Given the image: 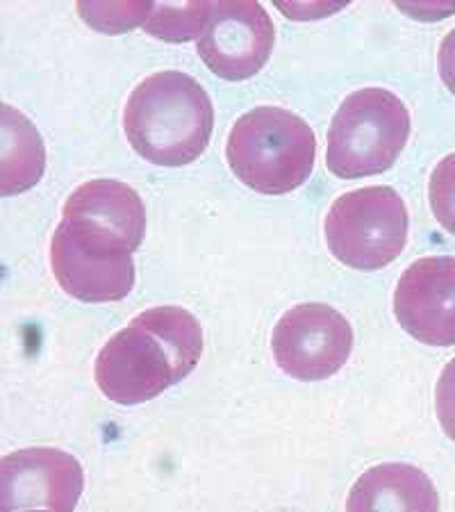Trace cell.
<instances>
[{"mask_svg":"<svg viewBox=\"0 0 455 512\" xmlns=\"http://www.w3.org/2000/svg\"><path fill=\"white\" fill-rule=\"evenodd\" d=\"M203 355V330L185 308L160 305L112 335L94 365L96 385L112 403L139 406L192 374Z\"/></svg>","mask_w":455,"mask_h":512,"instance_id":"cell-1","label":"cell"},{"mask_svg":"<svg viewBox=\"0 0 455 512\" xmlns=\"http://www.w3.org/2000/svg\"><path fill=\"white\" fill-rule=\"evenodd\" d=\"M212 128L208 92L180 71H160L139 82L123 110L130 146L157 167H185L201 158Z\"/></svg>","mask_w":455,"mask_h":512,"instance_id":"cell-2","label":"cell"},{"mask_svg":"<svg viewBox=\"0 0 455 512\" xmlns=\"http://www.w3.org/2000/svg\"><path fill=\"white\" fill-rule=\"evenodd\" d=\"M317 155L312 128L283 107H255L230 130L226 158L235 176L255 192L280 196L310 178Z\"/></svg>","mask_w":455,"mask_h":512,"instance_id":"cell-3","label":"cell"},{"mask_svg":"<svg viewBox=\"0 0 455 512\" xmlns=\"http://www.w3.org/2000/svg\"><path fill=\"white\" fill-rule=\"evenodd\" d=\"M410 137V112L396 94L380 87L353 92L328 128L326 164L337 178L376 176L394 167Z\"/></svg>","mask_w":455,"mask_h":512,"instance_id":"cell-4","label":"cell"},{"mask_svg":"<svg viewBox=\"0 0 455 512\" xmlns=\"http://www.w3.org/2000/svg\"><path fill=\"white\" fill-rule=\"evenodd\" d=\"M408 210L392 187L342 194L326 214V244L351 269L376 271L399 258L408 242Z\"/></svg>","mask_w":455,"mask_h":512,"instance_id":"cell-5","label":"cell"},{"mask_svg":"<svg viewBox=\"0 0 455 512\" xmlns=\"http://www.w3.org/2000/svg\"><path fill=\"white\" fill-rule=\"evenodd\" d=\"M57 285L85 303H112L135 285L132 249L121 237L82 221L64 219L51 242Z\"/></svg>","mask_w":455,"mask_h":512,"instance_id":"cell-6","label":"cell"},{"mask_svg":"<svg viewBox=\"0 0 455 512\" xmlns=\"http://www.w3.org/2000/svg\"><path fill=\"white\" fill-rule=\"evenodd\" d=\"M276 365L296 381L314 383L335 376L353 349L351 324L326 303H303L285 312L273 328Z\"/></svg>","mask_w":455,"mask_h":512,"instance_id":"cell-7","label":"cell"},{"mask_svg":"<svg viewBox=\"0 0 455 512\" xmlns=\"http://www.w3.org/2000/svg\"><path fill=\"white\" fill-rule=\"evenodd\" d=\"M82 487H85V476L80 462L60 449H21L0 462L3 512H73Z\"/></svg>","mask_w":455,"mask_h":512,"instance_id":"cell-8","label":"cell"},{"mask_svg":"<svg viewBox=\"0 0 455 512\" xmlns=\"http://www.w3.org/2000/svg\"><path fill=\"white\" fill-rule=\"evenodd\" d=\"M276 30L267 10L251 0L212 3V14L198 39V55L223 80H246L267 64Z\"/></svg>","mask_w":455,"mask_h":512,"instance_id":"cell-9","label":"cell"},{"mask_svg":"<svg viewBox=\"0 0 455 512\" xmlns=\"http://www.w3.org/2000/svg\"><path fill=\"white\" fill-rule=\"evenodd\" d=\"M394 315L405 333L428 346L455 344V258H421L403 271Z\"/></svg>","mask_w":455,"mask_h":512,"instance_id":"cell-10","label":"cell"},{"mask_svg":"<svg viewBox=\"0 0 455 512\" xmlns=\"http://www.w3.org/2000/svg\"><path fill=\"white\" fill-rule=\"evenodd\" d=\"M346 512H440V497L421 469L385 462L367 469L355 481Z\"/></svg>","mask_w":455,"mask_h":512,"instance_id":"cell-11","label":"cell"},{"mask_svg":"<svg viewBox=\"0 0 455 512\" xmlns=\"http://www.w3.org/2000/svg\"><path fill=\"white\" fill-rule=\"evenodd\" d=\"M64 219L82 221L121 237L132 251L146 233V210L135 189L117 180H89L64 203Z\"/></svg>","mask_w":455,"mask_h":512,"instance_id":"cell-12","label":"cell"},{"mask_svg":"<svg viewBox=\"0 0 455 512\" xmlns=\"http://www.w3.org/2000/svg\"><path fill=\"white\" fill-rule=\"evenodd\" d=\"M3 162H0V189L14 196L35 187L44 176L46 151L37 128L19 110L3 105Z\"/></svg>","mask_w":455,"mask_h":512,"instance_id":"cell-13","label":"cell"},{"mask_svg":"<svg viewBox=\"0 0 455 512\" xmlns=\"http://www.w3.org/2000/svg\"><path fill=\"white\" fill-rule=\"evenodd\" d=\"M212 14V3L153 5L144 21L148 35L164 41H189L203 35Z\"/></svg>","mask_w":455,"mask_h":512,"instance_id":"cell-14","label":"cell"},{"mask_svg":"<svg viewBox=\"0 0 455 512\" xmlns=\"http://www.w3.org/2000/svg\"><path fill=\"white\" fill-rule=\"evenodd\" d=\"M430 210L444 230L455 235V153L437 164L428 185Z\"/></svg>","mask_w":455,"mask_h":512,"instance_id":"cell-15","label":"cell"},{"mask_svg":"<svg viewBox=\"0 0 455 512\" xmlns=\"http://www.w3.org/2000/svg\"><path fill=\"white\" fill-rule=\"evenodd\" d=\"M151 7L148 3H132V5H78V12L85 16L89 26L107 32H119V30H130L135 28L137 23H142L151 14Z\"/></svg>","mask_w":455,"mask_h":512,"instance_id":"cell-16","label":"cell"},{"mask_svg":"<svg viewBox=\"0 0 455 512\" xmlns=\"http://www.w3.org/2000/svg\"><path fill=\"white\" fill-rule=\"evenodd\" d=\"M435 408L444 435L455 442V358L444 367L437 381Z\"/></svg>","mask_w":455,"mask_h":512,"instance_id":"cell-17","label":"cell"},{"mask_svg":"<svg viewBox=\"0 0 455 512\" xmlns=\"http://www.w3.org/2000/svg\"><path fill=\"white\" fill-rule=\"evenodd\" d=\"M437 69H440L446 89L455 94V28L442 41L440 55H437Z\"/></svg>","mask_w":455,"mask_h":512,"instance_id":"cell-18","label":"cell"},{"mask_svg":"<svg viewBox=\"0 0 455 512\" xmlns=\"http://www.w3.org/2000/svg\"><path fill=\"white\" fill-rule=\"evenodd\" d=\"M30 512H48V510H30Z\"/></svg>","mask_w":455,"mask_h":512,"instance_id":"cell-19","label":"cell"}]
</instances>
